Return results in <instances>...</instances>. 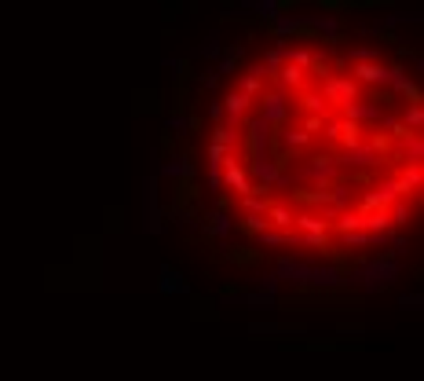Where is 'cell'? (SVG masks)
<instances>
[{
	"instance_id": "cell-1",
	"label": "cell",
	"mask_w": 424,
	"mask_h": 381,
	"mask_svg": "<svg viewBox=\"0 0 424 381\" xmlns=\"http://www.w3.org/2000/svg\"><path fill=\"white\" fill-rule=\"evenodd\" d=\"M201 202V184L194 176V165H183V173L176 176V190H172V220H187L194 217V206Z\"/></svg>"
},
{
	"instance_id": "cell-2",
	"label": "cell",
	"mask_w": 424,
	"mask_h": 381,
	"mask_svg": "<svg viewBox=\"0 0 424 381\" xmlns=\"http://www.w3.org/2000/svg\"><path fill=\"white\" fill-rule=\"evenodd\" d=\"M347 77H352V81H366V84H377V81H388V77L399 81V66H384V62H377L373 56H355Z\"/></svg>"
},
{
	"instance_id": "cell-3",
	"label": "cell",
	"mask_w": 424,
	"mask_h": 381,
	"mask_svg": "<svg viewBox=\"0 0 424 381\" xmlns=\"http://www.w3.org/2000/svg\"><path fill=\"white\" fill-rule=\"evenodd\" d=\"M190 81H194V62L176 59V84H172V110L176 114H187V107H190Z\"/></svg>"
},
{
	"instance_id": "cell-4",
	"label": "cell",
	"mask_w": 424,
	"mask_h": 381,
	"mask_svg": "<svg viewBox=\"0 0 424 381\" xmlns=\"http://www.w3.org/2000/svg\"><path fill=\"white\" fill-rule=\"evenodd\" d=\"M224 260L235 264V268H260V264H263V249L249 246V242H238V246L224 249Z\"/></svg>"
},
{
	"instance_id": "cell-5",
	"label": "cell",
	"mask_w": 424,
	"mask_h": 381,
	"mask_svg": "<svg viewBox=\"0 0 424 381\" xmlns=\"http://www.w3.org/2000/svg\"><path fill=\"white\" fill-rule=\"evenodd\" d=\"M282 37H289V40H326V37H322V26H315V23H300V19L285 23V26H282Z\"/></svg>"
},
{
	"instance_id": "cell-6",
	"label": "cell",
	"mask_w": 424,
	"mask_h": 381,
	"mask_svg": "<svg viewBox=\"0 0 424 381\" xmlns=\"http://www.w3.org/2000/svg\"><path fill=\"white\" fill-rule=\"evenodd\" d=\"M399 92H402V99L410 103L406 110H424V92H421V84H417V81L399 77Z\"/></svg>"
},
{
	"instance_id": "cell-7",
	"label": "cell",
	"mask_w": 424,
	"mask_h": 381,
	"mask_svg": "<svg viewBox=\"0 0 424 381\" xmlns=\"http://www.w3.org/2000/svg\"><path fill=\"white\" fill-rule=\"evenodd\" d=\"M235 228H238L246 238H263V231H267L263 217H238V220H235Z\"/></svg>"
},
{
	"instance_id": "cell-8",
	"label": "cell",
	"mask_w": 424,
	"mask_h": 381,
	"mask_svg": "<svg viewBox=\"0 0 424 381\" xmlns=\"http://www.w3.org/2000/svg\"><path fill=\"white\" fill-rule=\"evenodd\" d=\"M161 279H165V282H161V290H165V293H183V290H187V279H183L179 271H172V268H165V271H161Z\"/></svg>"
},
{
	"instance_id": "cell-9",
	"label": "cell",
	"mask_w": 424,
	"mask_h": 381,
	"mask_svg": "<svg viewBox=\"0 0 424 381\" xmlns=\"http://www.w3.org/2000/svg\"><path fill=\"white\" fill-rule=\"evenodd\" d=\"M194 319H205V323H216L220 312H216V301H205V297H194Z\"/></svg>"
},
{
	"instance_id": "cell-10",
	"label": "cell",
	"mask_w": 424,
	"mask_h": 381,
	"mask_svg": "<svg viewBox=\"0 0 424 381\" xmlns=\"http://www.w3.org/2000/svg\"><path fill=\"white\" fill-rule=\"evenodd\" d=\"M252 334H304V326H271V323H252Z\"/></svg>"
},
{
	"instance_id": "cell-11",
	"label": "cell",
	"mask_w": 424,
	"mask_h": 381,
	"mask_svg": "<svg viewBox=\"0 0 424 381\" xmlns=\"http://www.w3.org/2000/svg\"><path fill=\"white\" fill-rule=\"evenodd\" d=\"M300 348H304V352H336L341 345H336V341H307Z\"/></svg>"
},
{
	"instance_id": "cell-12",
	"label": "cell",
	"mask_w": 424,
	"mask_h": 381,
	"mask_svg": "<svg viewBox=\"0 0 424 381\" xmlns=\"http://www.w3.org/2000/svg\"><path fill=\"white\" fill-rule=\"evenodd\" d=\"M296 8H300L296 0H274V12H278V15H289V12H296ZM278 15H274V19H278Z\"/></svg>"
},
{
	"instance_id": "cell-13",
	"label": "cell",
	"mask_w": 424,
	"mask_h": 381,
	"mask_svg": "<svg viewBox=\"0 0 424 381\" xmlns=\"http://www.w3.org/2000/svg\"><path fill=\"white\" fill-rule=\"evenodd\" d=\"M220 293H224V297H238V293H241V286H238V282H227Z\"/></svg>"
},
{
	"instance_id": "cell-14",
	"label": "cell",
	"mask_w": 424,
	"mask_h": 381,
	"mask_svg": "<svg viewBox=\"0 0 424 381\" xmlns=\"http://www.w3.org/2000/svg\"><path fill=\"white\" fill-rule=\"evenodd\" d=\"M179 15V4H165V19H176Z\"/></svg>"
}]
</instances>
